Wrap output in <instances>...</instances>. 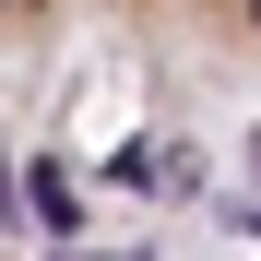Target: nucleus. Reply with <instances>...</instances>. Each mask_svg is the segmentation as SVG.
Returning a JSON list of instances; mask_svg holds the SVG:
<instances>
[{
	"label": "nucleus",
	"mask_w": 261,
	"mask_h": 261,
	"mask_svg": "<svg viewBox=\"0 0 261 261\" xmlns=\"http://www.w3.org/2000/svg\"><path fill=\"white\" fill-rule=\"evenodd\" d=\"M119 261H143V249H119Z\"/></svg>",
	"instance_id": "obj_3"
},
{
	"label": "nucleus",
	"mask_w": 261,
	"mask_h": 261,
	"mask_svg": "<svg viewBox=\"0 0 261 261\" xmlns=\"http://www.w3.org/2000/svg\"><path fill=\"white\" fill-rule=\"evenodd\" d=\"M0 12H12V0H0Z\"/></svg>",
	"instance_id": "obj_4"
},
{
	"label": "nucleus",
	"mask_w": 261,
	"mask_h": 261,
	"mask_svg": "<svg viewBox=\"0 0 261 261\" xmlns=\"http://www.w3.org/2000/svg\"><path fill=\"white\" fill-rule=\"evenodd\" d=\"M249 12H261V0H249Z\"/></svg>",
	"instance_id": "obj_5"
},
{
	"label": "nucleus",
	"mask_w": 261,
	"mask_h": 261,
	"mask_svg": "<svg viewBox=\"0 0 261 261\" xmlns=\"http://www.w3.org/2000/svg\"><path fill=\"white\" fill-rule=\"evenodd\" d=\"M249 166H261V130H249Z\"/></svg>",
	"instance_id": "obj_2"
},
{
	"label": "nucleus",
	"mask_w": 261,
	"mask_h": 261,
	"mask_svg": "<svg viewBox=\"0 0 261 261\" xmlns=\"http://www.w3.org/2000/svg\"><path fill=\"white\" fill-rule=\"evenodd\" d=\"M24 214H36L48 238H71V226H83V202H71V178H60V166H36V178H24Z\"/></svg>",
	"instance_id": "obj_1"
}]
</instances>
